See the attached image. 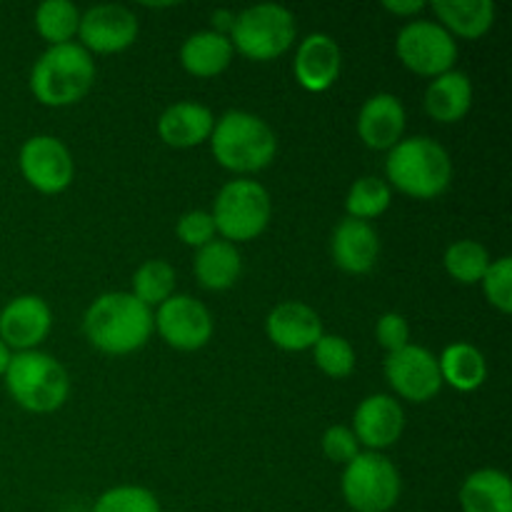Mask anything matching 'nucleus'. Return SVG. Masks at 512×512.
I'll return each mask as SVG.
<instances>
[{"mask_svg": "<svg viewBox=\"0 0 512 512\" xmlns=\"http://www.w3.org/2000/svg\"><path fill=\"white\" fill-rule=\"evenodd\" d=\"M340 68H343V55L330 35L313 33L300 40L293 58V73L308 93H325L328 88H333Z\"/></svg>", "mask_w": 512, "mask_h": 512, "instance_id": "17", "label": "nucleus"}, {"mask_svg": "<svg viewBox=\"0 0 512 512\" xmlns=\"http://www.w3.org/2000/svg\"><path fill=\"white\" fill-rule=\"evenodd\" d=\"M53 328L50 305L40 295H18L0 310V340L10 350H35Z\"/></svg>", "mask_w": 512, "mask_h": 512, "instance_id": "14", "label": "nucleus"}, {"mask_svg": "<svg viewBox=\"0 0 512 512\" xmlns=\"http://www.w3.org/2000/svg\"><path fill=\"white\" fill-rule=\"evenodd\" d=\"M445 270L460 285H475L483 280L485 270L490 268V253L478 240H458L445 250Z\"/></svg>", "mask_w": 512, "mask_h": 512, "instance_id": "29", "label": "nucleus"}, {"mask_svg": "<svg viewBox=\"0 0 512 512\" xmlns=\"http://www.w3.org/2000/svg\"><path fill=\"white\" fill-rule=\"evenodd\" d=\"M385 183L415 200L440 198L453 183V160L448 150L428 135L403 138L385 160Z\"/></svg>", "mask_w": 512, "mask_h": 512, "instance_id": "2", "label": "nucleus"}, {"mask_svg": "<svg viewBox=\"0 0 512 512\" xmlns=\"http://www.w3.org/2000/svg\"><path fill=\"white\" fill-rule=\"evenodd\" d=\"M233 60V43L228 35L200 30L193 33L180 48V63L195 78H215Z\"/></svg>", "mask_w": 512, "mask_h": 512, "instance_id": "23", "label": "nucleus"}, {"mask_svg": "<svg viewBox=\"0 0 512 512\" xmlns=\"http://www.w3.org/2000/svg\"><path fill=\"white\" fill-rule=\"evenodd\" d=\"M323 453L333 463L348 465L350 460L360 455V443L353 430L345 428V425H333L323 433Z\"/></svg>", "mask_w": 512, "mask_h": 512, "instance_id": "35", "label": "nucleus"}, {"mask_svg": "<svg viewBox=\"0 0 512 512\" xmlns=\"http://www.w3.org/2000/svg\"><path fill=\"white\" fill-rule=\"evenodd\" d=\"M480 283H483L488 303L508 315L512 310V260L508 255L493 260Z\"/></svg>", "mask_w": 512, "mask_h": 512, "instance_id": "33", "label": "nucleus"}, {"mask_svg": "<svg viewBox=\"0 0 512 512\" xmlns=\"http://www.w3.org/2000/svg\"><path fill=\"white\" fill-rule=\"evenodd\" d=\"M383 8L388 10V13L400 15V18H413L420 10H425V3L423 0H385Z\"/></svg>", "mask_w": 512, "mask_h": 512, "instance_id": "37", "label": "nucleus"}, {"mask_svg": "<svg viewBox=\"0 0 512 512\" xmlns=\"http://www.w3.org/2000/svg\"><path fill=\"white\" fill-rule=\"evenodd\" d=\"M433 13L450 35L478 40L493 28L495 5L490 0H438Z\"/></svg>", "mask_w": 512, "mask_h": 512, "instance_id": "25", "label": "nucleus"}, {"mask_svg": "<svg viewBox=\"0 0 512 512\" xmlns=\"http://www.w3.org/2000/svg\"><path fill=\"white\" fill-rule=\"evenodd\" d=\"M385 378L390 388L410 403H428L443 388L438 358L428 348L413 343L405 345L398 353H388Z\"/></svg>", "mask_w": 512, "mask_h": 512, "instance_id": "12", "label": "nucleus"}, {"mask_svg": "<svg viewBox=\"0 0 512 512\" xmlns=\"http://www.w3.org/2000/svg\"><path fill=\"white\" fill-rule=\"evenodd\" d=\"M405 428V413L393 395H370L353 415V433L370 453L390 448L400 440Z\"/></svg>", "mask_w": 512, "mask_h": 512, "instance_id": "15", "label": "nucleus"}, {"mask_svg": "<svg viewBox=\"0 0 512 512\" xmlns=\"http://www.w3.org/2000/svg\"><path fill=\"white\" fill-rule=\"evenodd\" d=\"M3 378L10 398L28 413H53L63 408L70 393V380L63 365L40 350L13 353Z\"/></svg>", "mask_w": 512, "mask_h": 512, "instance_id": "5", "label": "nucleus"}, {"mask_svg": "<svg viewBox=\"0 0 512 512\" xmlns=\"http://www.w3.org/2000/svg\"><path fill=\"white\" fill-rule=\"evenodd\" d=\"M463 512H512V483L508 473L483 468L470 473L460 485Z\"/></svg>", "mask_w": 512, "mask_h": 512, "instance_id": "22", "label": "nucleus"}, {"mask_svg": "<svg viewBox=\"0 0 512 512\" xmlns=\"http://www.w3.org/2000/svg\"><path fill=\"white\" fill-rule=\"evenodd\" d=\"M295 35H298L295 15L285 5L258 3L245 8L243 13H235L228 38L240 55L268 63L293 48Z\"/></svg>", "mask_w": 512, "mask_h": 512, "instance_id": "6", "label": "nucleus"}, {"mask_svg": "<svg viewBox=\"0 0 512 512\" xmlns=\"http://www.w3.org/2000/svg\"><path fill=\"white\" fill-rule=\"evenodd\" d=\"M375 338L388 353H398L405 345H410V325L400 313L380 315L375 323Z\"/></svg>", "mask_w": 512, "mask_h": 512, "instance_id": "36", "label": "nucleus"}, {"mask_svg": "<svg viewBox=\"0 0 512 512\" xmlns=\"http://www.w3.org/2000/svg\"><path fill=\"white\" fill-rule=\"evenodd\" d=\"M265 333L270 343L288 353L313 350V345L323 338V320L310 305L298 300H285L275 305L265 318Z\"/></svg>", "mask_w": 512, "mask_h": 512, "instance_id": "16", "label": "nucleus"}, {"mask_svg": "<svg viewBox=\"0 0 512 512\" xmlns=\"http://www.w3.org/2000/svg\"><path fill=\"white\" fill-rule=\"evenodd\" d=\"M343 500L355 512H390L398 505L403 480L393 460L383 453H360L350 460L340 480Z\"/></svg>", "mask_w": 512, "mask_h": 512, "instance_id": "8", "label": "nucleus"}, {"mask_svg": "<svg viewBox=\"0 0 512 512\" xmlns=\"http://www.w3.org/2000/svg\"><path fill=\"white\" fill-rule=\"evenodd\" d=\"M78 35L83 48L93 53H120L138 38V18L130 8L118 3L93 5L80 15Z\"/></svg>", "mask_w": 512, "mask_h": 512, "instance_id": "13", "label": "nucleus"}, {"mask_svg": "<svg viewBox=\"0 0 512 512\" xmlns=\"http://www.w3.org/2000/svg\"><path fill=\"white\" fill-rule=\"evenodd\" d=\"M440 378L458 393H473L488 378V363L483 353L470 343H453L438 358Z\"/></svg>", "mask_w": 512, "mask_h": 512, "instance_id": "26", "label": "nucleus"}, {"mask_svg": "<svg viewBox=\"0 0 512 512\" xmlns=\"http://www.w3.org/2000/svg\"><path fill=\"white\" fill-rule=\"evenodd\" d=\"M95 63L78 43L50 45L30 70V90L48 108H65L90 93Z\"/></svg>", "mask_w": 512, "mask_h": 512, "instance_id": "4", "label": "nucleus"}, {"mask_svg": "<svg viewBox=\"0 0 512 512\" xmlns=\"http://www.w3.org/2000/svg\"><path fill=\"white\" fill-rule=\"evenodd\" d=\"M210 215L223 240L233 245L248 243L268 228L273 203H270L268 190L258 180L238 178L220 188Z\"/></svg>", "mask_w": 512, "mask_h": 512, "instance_id": "7", "label": "nucleus"}, {"mask_svg": "<svg viewBox=\"0 0 512 512\" xmlns=\"http://www.w3.org/2000/svg\"><path fill=\"white\" fill-rule=\"evenodd\" d=\"M10 358H13V350H10L8 345H5L3 340H0V378H3V375H5V370H8V365H10Z\"/></svg>", "mask_w": 512, "mask_h": 512, "instance_id": "39", "label": "nucleus"}, {"mask_svg": "<svg viewBox=\"0 0 512 512\" xmlns=\"http://www.w3.org/2000/svg\"><path fill=\"white\" fill-rule=\"evenodd\" d=\"M193 270L205 290L218 293V290H228L238 283L240 273H243V258H240V250L228 240H210L195 255Z\"/></svg>", "mask_w": 512, "mask_h": 512, "instance_id": "24", "label": "nucleus"}, {"mask_svg": "<svg viewBox=\"0 0 512 512\" xmlns=\"http://www.w3.org/2000/svg\"><path fill=\"white\" fill-rule=\"evenodd\" d=\"M153 310L133 293H105L83 315V333L105 355H130L153 335Z\"/></svg>", "mask_w": 512, "mask_h": 512, "instance_id": "1", "label": "nucleus"}, {"mask_svg": "<svg viewBox=\"0 0 512 512\" xmlns=\"http://www.w3.org/2000/svg\"><path fill=\"white\" fill-rule=\"evenodd\" d=\"M175 233H178L180 243L200 250L210 240H215L218 230H215L213 215L208 210H188V213L180 215L178 225H175Z\"/></svg>", "mask_w": 512, "mask_h": 512, "instance_id": "34", "label": "nucleus"}, {"mask_svg": "<svg viewBox=\"0 0 512 512\" xmlns=\"http://www.w3.org/2000/svg\"><path fill=\"white\" fill-rule=\"evenodd\" d=\"M93 512H160L153 490L140 485H118L95 500Z\"/></svg>", "mask_w": 512, "mask_h": 512, "instance_id": "32", "label": "nucleus"}, {"mask_svg": "<svg viewBox=\"0 0 512 512\" xmlns=\"http://www.w3.org/2000/svg\"><path fill=\"white\" fill-rule=\"evenodd\" d=\"M313 360L328 378L343 380L355 370V350L343 335H325L313 345Z\"/></svg>", "mask_w": 512, "mask_h": 512, "instance_id": "31", "label": "nucleus"}, {"mask_svg": "<svg viewBox=\"0 0 512 512\" xmlns=\"http://www.w3.org/2000/svg\"><path fill=\"white\" fill-rule=\"evenodd\" d=\"M153 325L170 348L185 353L205 348L213 338V315L190 295H170L163 305H158Z\"/></svg>", "mask_w": 512, "mask_h": 512, "instance_id": "10", "label": "nucleus"}, {"mask_svg": "<svg viewBox=\"0 0 512 512\" xmlns=\"http://www.w3.org/2000/svg\"><path fill=\"white\" fill-rule=\"evenodd\" d=\"M330 253L335 265L350 275H365L375 268L380 255L378 230L365 220L343 218L330 238Z\"/></svg>", "mask_w": 512, "mask_h": 512, "instance_id": "18", "label": "nucleus"}, {"mask_svg": "<svg viewBox=\"0 0 512 512\" xmlns=\"http://www.w3.org/2000/svg\"><path fill=\"white\" fill-rule=\"evenodd\" d=\"M175 268L168 260H145L133 275V295L143 305H163L170 295H175Z\"/></svg>", "mask_w": 512, "mask_h": 512, "instance_id": "30", "label": "nucleus"}, {"mask_svg": "<svg viewBox=\"0 0 512 512\" xmlns=\"http://www.w3.org/2000/svg\"><path fill=\"white\" fill-rule=\"evenodd\" d=\"M78 25L80 10L70 0H45L35 10V28L48 45L73 43Z\"/></svg>", "mask_w": 512, "mask_h": 512, "instance_id": "27", "label": "nucleus"}, {"mask_svg": "<svg viewBox=\"0 0 512 512\" xmlns=\"http://www.w3.org/2000/svg\"><path fill=\"white\" fill-rule=\"evenodd\" d=\"M213 125V110L193 100H180L163 110L158 118V135L170 148H195L210 140Z\"/></svg>", "mask_w": 512, "mask_h": 512, "instance_id": "20", "label": "nucleus"}, {"mask_svg": "<svg viewBox=\"0 0 512 512\" xmlns=\"http://www.w3.org/2000/svg\"><path fill=\"white\" fill-rule=\"evenodd\" d=\"M20 173L38 193L58 195L73 183V155L63 140L53 135H33L25 140L18 155Z\"/></svg>", "mask_w": 512, "mask_h": 512, "instance_id": "11", "label": "nucleus"}, {"mask_svg": "<svg viewBox=\"0 0 512 512\" xmlns=\"http://www.w3.org/2000/svg\"><path fill=\"white\" fill-rule=\"evenodd\" d=\"M473 105V83L460 70H448L430 80L425 90V110L438 123H458Z\"/></svg>", "mask_w": 512, "mask_h": 512, "instance_id": "21", "label": "nucleus"}, {"mask_svg": "<svg viewBox=\"0 0 512 512\" xmlns=\"http://www.w3.org/2000/svg\"><path fill=\"white\" fill-rule=\"evenodd\" d=\"M395 53L400 63L415 75L438 78V75L455 70L458 60V43L453 35L433 20H413L405 25L395 40Z\"/></svg>", "mask_w": 512, "mask_h": 512, "instance_id": "9", "label": "nucleus"}, {"mask_svg": "<svg viewBox=\"0 0 512 512\" xmlns=\"http://www.w3.org/2000/svg\"><path fill=\"white\" fill-rule=\"evenodd\" d=\"M405 108L393 93L368 98L358 115V135L370 150H393L403 140Z\"/></svg>", "mask_w": 512, "mask_h": 512, "instance_id": "19", "label": "nucleus"}, {"mask_svg": "<svg viewBox=\"0 0 512 512\" xmlns=\"http://www.w3.org/2000/svg\"><path fill=\"white\" fill-rule=\"evenodd\" d=\"M213 158L225 170L238 175L258 173L273 163L278 153V138L273 128L248 110H228L215 120L210 133Z\"/></svg>", "mask_w": 512, "mask_h": 512, "instance_id": "3", "label": "nucleus"}, {"mask_svg": "<svg viewBox=\"0 0 512 512\" xmlns=\"http://www.w3.org/2000/svg\"><path fill=\"white\" fill-rule=\"evenodd\" d=\"M210 20H213V33H220V35H230V30H233V23H235V13L233 10H213V15H210Z\"/></svg>", "mask_w": 512, "mask_h": 512, "instance_id": "38", "label": "nucleus"}, {"mask_svg": "<svg viewBox=\"0 0 512 512\" xmlns=\"http://www.w3.org/2000/svg\"><path fill=\"white\" fill-rule=\"evenodd\" d=\"M393 203V190L385 180L380 178H358L348 190V198H345V210H348V218L355 220H370L380 218L385 210Z\"/></svg>", "mask_w": 512, "mask_h": 512, "instance_id": "28", "label": "nucleus"}]
</instances>
